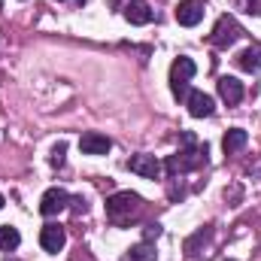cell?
Segmentation results:
<instances>
[{"mask_svg":"<svg viewBox=\"0 0 261 261\" xmlns=\"http://www.w3.org/2000/svg\"><path fill=\"white\" fill-rule=\"evenodd\" d=\"M125 18H128L130 24H149V21H152V6H149V0H128Z\"/></svg>","mask_w":261,"mask_h":261,"instance_id":"12","label":"cell"},{"mask_svg":"<svg viewBox=\"0 0 261 261\" xmlns=\"http://www.w3.org/2000/svg\"><path fill=\"white\" fill-rule=\"evenodd\" d=\"M186 103H189V113H192L195 119H206V116H213V107H216L213 97L203 94V91H189Z\"/></svg>","mask_w":261,"mask_h":261,"instance_id":"11","label":"cell"},{"mask_svg":"<svg viewBox=\"0 0 261 261\" xmlns=\"http://www.w3.org/2000/svg\"><path fill=\"white\" fill-rule=\"evenodd\" d=\"M6 261H18V258H6Z\"/></svg>","mask_w":261,"mask_h":261,"instance_id":"20","label":"cell"},{"mask_svg":"<svg viewBox=\"0 0 261 261\" xmlns=\"http://www.w3.org/2000/svg\"><path fill=\"white\" fill-rule=\"evenodd\" d=\"M67 203H70V195L64 189H49L46 195L40 197V213L43 216H58L61 210H67Z\"/></svg>","mask_w":261,"mask_h":261,"instance_id":"8","label":"cell"},{"mask_svg":"<svg viewBox=\"0 0 261 261\" xmlns=\"http://www.w3.org/2000/svg\"><path fill=\"white\" fill-rule=\"evenodd\" d=\"M64 152H67V143H58V146L52 149V164H55V167L64 164Z\"/></svg>","mask_w":261,"mask_h":261,"instance_id":"18","label":"cell"},{"mask_svg":"<svg viewBox=\"0 0 261 261\" xmlns=\"http://www.w3.org/2000/svg\"><path fill=\"white\" fill-rule=\"evenodd\" d=\"M237 67H240V70H246V73H258V70H261V49H258V46L243 49V52L237 55Z\"/></svg>","mask_w":261,"mask_h":261,"instance_id":"13","label":"cell"},{"mask_svg":"<svg viewBox=\"0 0 261 261\" xmlns=\"http://www.w3.org/2000/svg\"><path fill=\"white\" fill-rule=\"evenodd\" d=\"M128 170L143 176V179H161L164 173V164L155 158V155H130L128 158Z\"/></svg>","mask_w":261,"mask_h":261,"instance_id":"5","label":"cell"},{"mask_svg":"<svg viewBox=\"0 0 261 261\" xmlns=\"http://www.w3.org/2000/svg\"><path fill=\"white\" fill-rule=\"evenodd\" d=\"M197 73V67L192 58H176L173 67H170V88H173V97L176 100H186L189 97V82H192V76Z\"/></svg>","mask_w":261,"mask_h":261,"instance_id":"3","label":"cell"},{"mask_svg":"<svg viewBox=\"0 0 261 261\" xmlns=\"http://www.w3.org/2000/svg\"><path fill=\"white\" fill-rule=\"evenodd\" d=\"M200 164H206V143L197 146L195 134L182 130V149L164 161V170H167L170 176H176V173H189V170H195V167H200Z\"/></svg>","mask_w":261,"mask_h":261,"instance_id":"1","label":"cell"},{"mask_svg":"<svg viewBox=\"0 0 261 261\" xmlns=\"http://www.w3.org/2000/svg\"><path fill=\"white\" fill-rule=\"evenodd\" d=\"M225 261H234V258H225Z\"/></svg>","mask_w":261,"mask_h":261,"instance_id":"21","label":"cell"},{"mask_svg":"<svg viewBox=\"0 0 261 261\" xmlns=\"http://www.w3.org/2000/svg\"><path fill=\"white\" fill-rule=\"evenodd\" d=\"M79 3H82V0H79Z\"/></svg>","mask_w":261,"mask_h":261,"instance_id":"22","label":"cell"},{"mask_svg":"<svg viewBox=\"0 0 261 261\" xmlns=\"http://www.w3.org/2000/svg\"><path fill=\"white\" fill-rule=\"evenodd\" d=\"M234 6H237V9H243V12H261L258 0H234Z\"/></svg>","mask_w":261,"mask_h":261,"instance_id":"17","label":"cell"},{"mask_svg":"<svg viewBox=\"0 0 261 261\" xmlns=\"http://www.w3.org/2000/svg\"><path fill=\"white\" fill-rule=\"evenodd\" d=\"M40 246H43L46 252H61L67 246V231L61 225H43V231H40Z\"/></svg>","mask_w":261,"mask_h":261,"instance_id":"7","label":"cell"},{"mask_svg":"<svg viewBox=\"0 0 261 261\" xmlns=\"http://www.w3.org/2000/svg\"><path fill=\"white\" fill-rule=\"evenodd\" d=\"M240 24L231 18V15H222L219 21H216V28H213V34H210V43L216 46V49H228V46H234L237 40H240Z\"/></svg>","mask_w":261,"mask_h":261,"instance_id":"4","label":"cell"},{"mask_svg":"<svg viewBox=\"0 0 261 261\" xmlns=\"http://www.w3.org/2000/svg\"><path fill=\"white\" fill-rule=\"evenodd\" d=\"M246 140H249V134L243 128H231L225 134V140H222V149H225V155H234V152H240L243 146H246Z\"/></svg>","mask_w":261,"mask_h":261,"instance_id":"14","label":"cell"},{"mask_svg":"<svg viewBox=\"0 0 261 261\" xmlns=\"http://www.w3.org/2000/svg\"><path fill=\"white\" fill-rule=\"evenodd\" d=\"M140 210H143V197L134 195V192H116L107 200V216L116 225H128L130 219L140 216Z\"/></svg>","mask_w":261,"mask_h":261,"instance_id":"2","label":"cell"},{"mask_svg":"<svg viewBox=\"0 0 261 261\" xmlns=\"http://www.w3.org/2000/svg\"><path fill=\"white\" fill-rule=\"evenodd\" d=\"M200 18H203V3L200 0H182V3H176V21L182 28H195Z\"/></svg>","mask_w":261,"mask_h":261,"instance_id":"9","label":"cell"},{"mask_svg":"<svg viewBox=\"0 0 261 261\" xmlns=\"http://www.w3.org/2000/svg\"><path fill=\"white\" fill-rule=\"evenodd\" d=\"M79 149H82L85 155H107V152L113 149V140H110L107 134H97V130H85V134L79 137Z\"/></svg>","mask_w":261,"mask_h":261,"instance_id":"6","label":"cell"},{"mask_svg":"<svg viewBox=\"0 0 261 261\" xmlns=\"http://www.w3.org/2000/svg\"><path fill=\"white\" fill-rule=\"evenodd\" d=\"M3 203H6V200H3V195H0V210H3Z\"/></svg>","mask_w":261,"mask_h":261,"instance_id":"19","label":"cell"},{"mask_svg":"<svg viewBox=\"0 0 261 261\" xmlns=\"http://www.w3.org/2000/svg\"><path fill=\"white\" fill-rule=\"evenodd\" d=\"M125 261H155V246L149 240L146 243H137L128 255H125Z\"/></svg>","mask_w":261,"mask_h":261,"instance_id":"16","label":"cell"},{"mask_svg":"<svg viewBox=\"0 0 261 261\" xmlns=\"http://www.w3.org/2000/svg\"><path fill=\"white\" fill-rule=\"evenodd\" d=\"M18 243H21V234H18V228H12V225H3V228H0V249H3V252H12V249H18Z\"/></svg>","mask_w":261,"mask_h":261,"instance_id":"15","label":"cell"},{"mask_svg":"<svg viewBox=\"0 0 261 261\" xmlns=\"http://www.w3.org/2000/svg\"><path fill=\"white\" fill-rule=\"evenodd\" d=\"M219 97L228 103V107H237L243 100V82L234 79V76H222L219 79Z\"/></svg>","mask_w":261,"mask_h":261,"instance_id":"10","label":"cell"}]
</instances>
